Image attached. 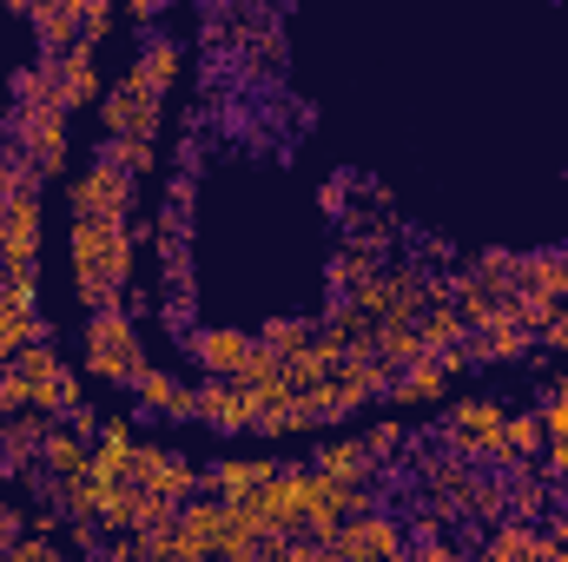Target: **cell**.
I'll list each match as a JSON object with an SVG mask.
<instances>
[{"mask_svg":"<svg viewBox=\"0 0 568 562\" xmlns=\"http://www.w3.org/2000/svg\"><path fill=\"white\" fill-rule=\"evenodd\" d=\"M133 284V225L73 219V291L87 311H113Z\"/></svg>","mask_w":568,"mask_h":562,"instance_id":"cell-1","label":"cell"},{"mask_svg":"<svg viewBox=\"0 0 568 562\" xmlns=\"http://www.w3.org/2000/svg\"><path fill=\"white\" fill-rule=\"evenodd\" d=\"M87 371H93V378H106V384H140L145 351H140L133 318H126L120 304L87 318Z\"/></svg>","mask_w":568,"mask_h":562,"instance_id":"cell-2","label":"cell"},{"mask_svg":"<svg viewBox=\"0 0 568 562\" xmlns=\"http://www.w3.org/2000/svg\"><path fill=\"white\" fill-rule=\"evenodd\" d=\"M100 127H106V140H152V145H159V127H165V93H159V87H145L140 67H126V73L106 87V100H100Z\"/></svg>","mask_w":568,"mask_h":562,"instance_id":"cell-3","label":"cell"},{"mask_svg":"<svg viewBox=\"0 0 568 562\" xmlns=\"http://www.w3.org/2000/svg\"><path fill=\"white\" fill-rule=\"evenodd\" d=\"M73 212H80V219H100V225H133V212H140L133 172H120V165H106V159H87V165L73 172Z\"/></svg>","mask_w":568,"mask_h":562,"instance_id":"cell-4","label":"cell"},{"mask_svg":"<svg viewBox=\"0 0 568 562\" xmlns=\"http://www.w3.org/2000/svg\"><path fill=\"white\" fill-rule=\"evenodd\" d=\"M503 430H509V411H503V404L463 398V404H449V418H443V443H449L456 456H476V463H509Z\"/></svg>","mask_w":568,"mask_h":562,"instance_id":"cell-5","label":"cell"},{"mask_svg":"<svg viewBox=\"0 0 568 562\" xmlns=\"http://www.w3.org/2000/svg\"><path fill=\"white\" fill-rule=\"evenodd\" d=\"M13 152L40 179L67 172V113L60 107H13Z\"/></svg>","mask_w":568,"mask_h":562,"instance_id":"cell-6","label":"cell"},{"mask_svg":"<svg viewBox=\"0 0 568 562\" xmlns=\"http://www.w3.org/2000/svg\"><path fill=\"white\" fill-rule=\"evenodd\" d=\"M331 562H410V536H404V523H390V516H351L331 543Z\"/></svg>","mask_w":568,"mask_h":562,"instance_id":"cell-7","label":"cell"},{"mask_svg":"<svg viewBox=\"0 0 568 562\" xmlns=\"http://www.w3.org/2000/svg\"><path fill=\"white\" fill-rule=\"evenodd\" d=\"M126 483L145 490V496H165V503H192V490H199L192 463H185L172 443H133V470H126Z\"/></svg>","mask_w":568,"mask_h":562,"instance_id":"cell-8","label":"cell"},{"mask_svg":"<svg viewBox=\"0 0 568 562\" xmlns=\"http://www.w3.org/2000/svg\"><path fill=\"white\" fill-rule=\"evenodd\" d=\"M100 100H106L100 60H93V47L80 40V47H67V53L53 60V107H60V113H80V107H100Z\"/></svg>","mask_w":568,"mask_h":562,"instance_id":"cell-9","label":"cell"},{"mask_svg":"<svg viewBox=\"0 0 568 562\" xmlns=\"http://www.w3.org/2000/svg\"><path fill=\"white\" fill-rule=\"evenodd\" d=\"M13 13H27V27L40 33V53H47V60H60V53L80 47V33H87V0H33V7L13 0Z\"/></svg>","mask_w":568,"mask_h":562,"instance_id":"cell-10","label":"cell"},{"mask_svg":"<svg viewBox=\"0 0 568 562\" xmlns=\"http://www.w3.org/2000/svg\"><path fill=\"white\" fill-rule=\"evenodd\" d=\"M252 351H258V338H245V331H232V324H212V331H199V338H192L199 371H205V378H225V384H239V378H245Z\"/></svg>","mask_w":568,"mask_h":562,"instance_id":"cell-11","label":"cell"},{"mask_svg":"<svg viewBox=\"0 0 568 562\" xmlns=\"http://www.w3.org/2000/svg\"><path fill=\"white\" fill-rule=\"evenodd\" d=\"M278 476V463H265V456H225V463H212L205 476H199V490L212 496V503H245L252 490H265Z\"/></svg>","mask_w":568,"mask_h":562,"instance_id":"cell-12","label":"cell"},{"mask_svg":"<svg viewBox=\"0 0 568 562\" xmlns=\"http://www.w3.org/2000/svg\"><path fill=\"white\" fill-rule=\"evenodd\" d=\"M192 418L212 423V430H252V398L239 384H225V378H205L192 391Z\"/></svg>","mask_w":568,"mask_h":562,"instance_id":"cell-13","label":"cell"},{"mask_svg":"<svg viewBox=\"0 0 568 562\" xmlns=\"http://www.w3.org/2000/svg\"><path fill=\"white\" fill-rule=\"evenodd\" d=\"M47 430L53 418H40V411H27V418H7L0 423V463L20 476V470H33L40 463V450H47Z\"/></svg>","mask_w":568,"mask_h":562,"instance_id":"cell-14","label":"cell"},{"mask_svg":"<svg viewBox=\"0 0 568 562\" xmlns=\"http://www.w3.org/2000/svg\"><path fill=\"white\" fill-rule=\"evenodd\" d=\"M317 470L337 476V483H377V476H384V463L364 450V436H331V443L317 450Z\"/></svg>","mask_w":568,"mask_h":562,"instance_id":"cell-15","label":"cell"},{"mask_svg":"<svg viewBox=\"0 0 568 562\" xmlns=\"http://www.w3.org/2000/svg\"><path fill=\"white\" fill-rule=\"evenodd\" d=\"M417 338H424V351H456V344H469V324L456 318V304L443 298V284H429V311L417 318Z\"/></svg>","mask_w":568,"mask_h":562,"instance_id":"cell-16","label":"cell"},{"mask_svg":"<svg viewBox=\"0 0 568 562\" xmlns=\"http://www.w3.org/2000/svg\"><path fill=\"white\" fill-rule=\"evenodd\" d=\"M133 398H140V411H159V418H172V423L192 418V391H185L172 371H152V364H145L140 384H133Z\"/></svg>","mask_w":568,"mask_h":562,"instance_id":"cell-17","label":"cell"},{"mask_svg":"<svg viewBox=\"0 0 568 562\" xmlns=\"http://www.w3.org/2000/svg\"><path fill=\"white\" fill-rule=\"evenodd\" d=\"M529 351H536V338L516 324V311H509L503 324H489V331L469 338V358H489V364H516V358H529Z\"/></svg>","mask_w":568,"mask_h":562,"instance_id":"cell-18","label":"cell"},{"mask_svg":"<svg viewBox=\"0 0 568 562\" xmlns=\"http://www.w3.org/2000/svg\"><path fill=\"white\" fill-rule=\"evenodd\" d=\"M371 358L390 371V378H404L410 364H424V338H417V324H377V344H371Z\"/></svg>","mask_w":568,"mask_h":562,"instance_id":"cell-19","label":"cell"},{"mask_svg":"<svg viewBox=\"0 0 568 562\" xmlns=\"http://www.w3.org/2000/svg\"><path fill=\"white\" fill-rule=\"evenodd\" d=\"M443 391H449V371H443V358H424V364H410L404 378H390V404H443Z\"/></svg>","mask_w":568,"mask_h":562,"instance_id":"cell-20","label":"cell"},{"mask_svg":"<svg viewBox=\"0 0 568 562\" xmlns=\"http://www.w3.org/2000/svg\"><path fill=\"white\" fill-rule=\"evenodd\" d=\"M516 291H536V298H556L568 304V252H529L523 259V284Z\"/></svg>","mask_w":568,"mask_h":562,"instance_id":"cell-21","label":"cell"},{"mask_svg":"<svg viewBox=\"0 0 568 562\" xmlns=\"http://www.w3.org/2000/svg\"><path fill=\"white\" fill-rule=\"evenodd\" d=\"M27 344H53V331H47V318H27V311H13V304H0V371L27 351Z\"/></svg>","mask_w":568,"mask_h":562,"instance_id":"cell-22","label":"cell"},{"mask_svg":"<svg viewBox=\"0 0 568 562\" xmlns=\"http://www.w3.org/2000/svg\"><path fill=\"white\" fill-rule=\"evenodd\" d=\"M179 60H185V53H179V40H165V33H152V40L140 47V60H133V67H140V80H145V87H159V93H172V87H179Z\"/></svg>","mask_w":568,"mask_h":562,"instance_id":"cell-23","label":"cell"},{"mask_svg":"<svg viewBox=\"0 0 568 562\" xmlns=\"http://www.w3.org/2000/svg\"><path fill=\"white\" fill-rule=\"evenodd\" d=\"M40 470L60 483V476H87V443L67 430V423H53L47 430V450H40Z\"/></svg>","mask_w":568,"mask_h":562,"instance_id":"cell-24","label":"cell"},{"mask_svg":"<svg viewBox=\"0 0 568 562\" xmlns=\"http://www.w3.org/2000/svg\"><path fill=\"white\" fill-rule=\"evenodd\" d=\"M100 159L140 179V172H152V165H159V145H152V140H106V145H100Z\"/></svg>","mask_w":568,"mask_h":562,"instance_id":"cell-25","label":"cell"},{"mask_svg":"<svg viewBox=\"0 0 568 562\" xmlns=\"http://www.w3.org/2000/svg\"><path fill=\"white\" fill-rule=\"evenodd\" d=\"M265 351H278V358H297V351H311L317 344V331L304 324V318H278V324H265V338H258Z\"/></svg>","mask_w":568,"mask_h":562,"instance_id":"cell-26","label":"cell"},{"mask_svg":"<svg viewBox=\"0 0 568 562\" xmlns=\"http://www.w3.org/2000/svg\"><path fill=\"white\" fill-rule=\"evenodd\" d=\"M542 443H549V430H542V411H536V418H509V430H503V450H509V463L536 456Z\"/></svg>","mask_w":568,"mask_h":562,"instance_id":"cell-27","label":"cell"},{"mask_svg":"<svg viewBox=\"0 0 568 562\" xmlns=\"http://www.w3.org/2000/svg\"><path fill=\"white\" fill-rule=\"evenodd\" d=\"M20 192H40V172L7 145V152H0V205H7V199H20Z\"/></svg>","mask_w":568,"mask_h":562,"instance_id":"cell-28","label":"cell"},{"mask_svg":"<svg viewBox=\"0 0 568 562\" xmlns=\"http://www.w3.org/2000/svg\"><path fill=\"white\" fill-rule=\"evenodd\" d=\"M113 27H120V13H113V7H106V0H87V33H80V40H87V47H93V53H100V47H106V33H113Z\"/></svg>","mask_w":568,"mask_h":562,"instance_id":"cell-29","label":"cell"},{"mask_svg":"<svg viewBox=\"0 0 568 562\" xmlns=\"http://www.w3.org/2000/svg\"><path fill=\"white\" fill-rule=\"evenodd\" d=\"M7 562H67V556H60V543H53V536H20Z\"/></svg>","mask_w":568,"mask_h":562,"instance_id":"cell-30","label":"cell"},{"mask_svg":"<svg viewBox=\"0 0 568 562\" xmlns=\"http://www.w3.org/2000/svg\"><path fill=\"white\" fill-rule=\"evenodd\" d=\"M364 450H371L377 463H384V456H397V450H404V423H377V430L364 436Z\"/></svg>","mask_w":568,"mask_h":562,"instance_id":"cell-31","label":"cell"},{"mask_svg":"<svg viewBox=\"0 0 568 562\" xmlns=\"http://www.w3.org/2000/svg\"><path fill=\"white\" fill-rule=\"evenodd\" d=\"M27 411H33V404H27L20 378H13V371H0V423H7V418H27Z\"/></svg>","mask_w":568,"mask_h":562,"instance_id":"cell-32","label":"cell"},{"mask_svg":"<svg viewBox=\"0 0 568 562\" xmlns=\"http://www.w3.org/2000/svg\"><path fill=\"white\" fill-rule=\"evenodd\" d=\"M410 562H469V556H463V550H449L443 536H417V543H410Z\"/></svg>","mask_w":568,"mask_h":562,"instance_id":"cell-33","label":"cell"},{"mask_svg":"<svg viewBox=\"0 0 568 562\" xmlns=\"http://www.w3.org/2000/svg\"><path fill=\"white\" fill-rule=\"evenodd\" d=\"M542 430H549V443H568V398L542 404Z\"/></svg>","mask_w":568,"mask_h":562,"instance_id":"cell-34","label":"cell"},{"mask_svg":"<svg viewBox=\"0 0 568 562\" xmlns=\"http://www.w3.org/2000/svg\"><path fill=\"white\" fill-rule=\"evenodd\" d=\"M106 556L113 562H140V536H106Z\"/></svg>","mask_w":568,"mask_h":562,"instance_id":"cell-35","label":"cell"},{"mask_svg":"<svg viewBox=\"0 0 568 562\" xmlns=\"http://www.w3.org/2000/svg\"><path fill=\"white\" fill-rule=\"evenodd\" d=\"M258 562H304V543H265Z\"/></svg>","mask_w":568,"mask_h":562,"instance_id":"cell-36","label":"cell"},{"mask_svg":"<svg viewBox=\"0 0 568 562\" xmlns=\"http://www.w3.org/2000/svg\"><path fill=\"white\" fill-rule=\"evenodd\" d=\"M20 530H33V523H27L20 510H0V536H7V543H20Z\"/></svg>","mask_w":568,"mask_h":562,"instance_id":"cell-37","label":"cell"},{"mask_svg":"<svg viewBox=\"0 0 568 562\" xmlns=\"http://www.w3.org/2000/svg\"><path fill=\"white\" fill-rule=\"evenodd\" d=\"M549 476H568V443H549Z\"/></svg>","mask_w":568,"mask_h":562,"instance_id":"cell-38","label":"cell"},{"mask_svg":"<svg viewBox=\"0 0 568 562\" xmlns=\"http://www.w3.org/2000/svg\"><path fill=\"white\" fill-rule=\"evenodd\" d=\"M529 562H562V556H556V550H549V536H542V543H536V556H529Z\"/></svg>","mask_w":568,"mask_h":562,"instance_id":"cell-39","label":"cell"},{"mask_svg":"<svg viewBox=\"0 0 568 562\" xmlns=\"http://www.w3.org/2000/svg\"><path fill=\"white\" fill-rule=\"evenodd\" d=\"M549 398H568V364L556 371V391H549Z\"/></svg>","mask_w":568,"mask_h":562,"instance_id":"cell-40","label":"cell"},{"mask_svg":"<svg viewBox=\"0 0 568 562\" xmlns=\"http://www.w3.org/2000/svg\"><path fill=\"white\" fill-rule=\"evenodd\" d=\"M469 562H503V556H496V550H483V556H469Z\"/></svg>","mask_w":568,"mask_h":562,"instance_id":"cell-41","label":"cell"},{"mask_svg":"<svg viewBox=\"0 0 568 562\" xmlns=\"http://www.w3.org/2000/svg\"><path fill=\"white\" fill-rule=\"evenodd\" d=\"M562 324H568V304H562Z\"/></svg>","mask_w":568,"mask_h":562,"instance_id":"cell-42","label":"cell"}]
</instances>
